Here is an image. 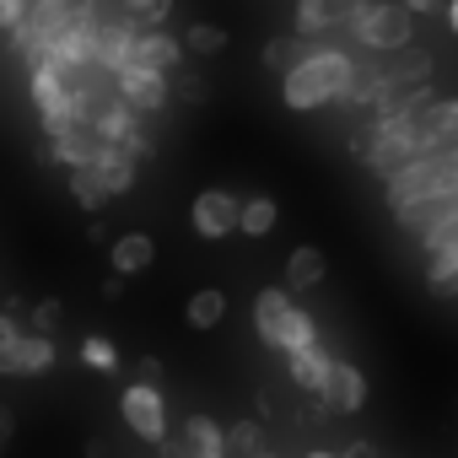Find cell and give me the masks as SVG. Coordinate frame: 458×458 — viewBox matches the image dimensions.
<instances>
[{
  "instance_id": "34",
  "label": "cell",
  "mask_w": 458,
  "mask_h": 458,
  "mask_svg": "<svg viewBox=\"0 0 458 458\" xmlns=\"http://www.w3.org/2000/svg\"><path fill=\"white\" fill-rule=\"evenodd\" d=\"M404 6H410L415 17H426V12H437V0H404Z\"/></svg>"
},
{
  "instance_id": "9",
  "label": "cell",
  "mask_w": 458,
  "mask_h": 458,
  "mask_svg": "<svg viewBox=\"0 0 458 458\" xmlns=\"http://www.w3.org/2000/svg\"><path fill=\"white\" fill-rule=\"evenodd\" d=\"M140 119H146V114H135L124 98H108V103L98 108V119H92V135H98L103 146H119V151H130V157H151V140H146Z\"/></svg>"
},
{
  "instance_id": "14",
  "label": "cell",
  "mask_w": 458,
  "mask_h": 458,
  "mask_svg": "<svg viewBox=\"0 0 458 458\" xmlns=\"http://www.w3.org/2000/svg\"><path fill=\"white\" fill-rule=\"evenodd\" d=\"M420 140L431 151H458V98H431L420 108Z\"/></svg>"
},
{
  "instance_id": "7",
  "label": "cell",
  "mask_w": 458,
  "mask_h": 458,
  "mask_svg": "<svg viewBox=\"0 0 458 458\" xmlns=\"http://www.w3.org/2000/svg\"><path fill=\"white\" fill-rule=\"evenodd\" d=\"M394 221L410 226V233H420L426 254H437V249L458 243V194H447V199H426V205H410V210H394Z\"/></svg>"
},
{
  "instance_id": "30",
  "label": "cell",
  "mask_w": 458,
  "mask_h": 458,
  "mask_svg": "<svg viewBox=\"0 0 458 458\" xmlns=\"http://www.w3.org/2000/svg\"><path fill=\"white\" fill-rule=\"evenodd\" d=\"M55 324H60V302H38L33 308V329L38 335H55Z\"/></svg>"
},
{
  "instance_id": "28",
  "label": "cell",
  "mask_w": 458,
  "mask_h": 458,
  "mask_svg": "<svg viewBox=\"0 0 458 458\" xmlns=\"http://www.w3.org/2000/svg\"><path fill=\"white\" fill-rule=\"evenodd\" d=\"M183 44H189V55H221V49H226V33L210 28V22H194V28L183 33Z\"/></svg>"
},
{
  "instance_id": "10",
  "label": "cell",
  "mask_w": 458,
  "mask_h": 458,
  "mask_svg": "<svg viewBox=\"0 0 458 458\" xmlns=\"http://www.w3.org/2000/svg\"><path fill=\"white\" fill-rule=\"evenodd\" d=\"M114 98H124L135 114H162L167 98H173V81L167 71H151V65H130L114 76Z\"/></svg>"
},
{
  "instance_id": "19",
  "label": "cell",
  "mask_w": 458,
  "mask_h": 458,
  "mask_svg": "<svg viewBox=\"0 0 458 458\" xmlns=\"http://www.w3.org/2000/svg\"><path fill=\"white\" fill-rule=\"evenodd\" d=\"M151 259H157V243H151L146 233H124V238H114V249H108L114 276H140V270H151Z\"/></svg>"
},
{
  "instance_id": "8",
  "label": "cell",
  "mask_w": 458,
  "mask_h": 458,
  "mask_svg": "<svg viewBox=\"0 0 458 458\" xmlns=\"http://www.w3.org/2000/svg\"><path fill=\"white\" fill-rule=\"evenodd\" d=\"M189 221H194V233H199L205 243H221V238L243 233V199H238L233 189H205V194H194Z\"/></svg>"
},
{
  "instance_id": "35",
  "label": "cell",
  "mask_w": 458,
  "mask_h": 458,
  "mask_svg": "<svg viewBox=\"0 0 458 458\" xmlns=\"http://www.w3.org/2000/svg\"><path fill=\"white\" fill-rule=\"evenodd\" d=\"M447 22H453V33H458V0H447Z\"/></svg>"
},
{
  "instance_id": "27",
  "label": "cell",
  "mask_w": 458,
  "mask_h": 458,
  "mask_svg": "<svg viewBox=\"0 0 458 458\" xmlns=\"http://www.w3.org/2000/svg\"><path fill=\"white\" fill-rule=\"evenodd\" d=\"M124 17L140 28H162L173 17V0H124Z\"/></svg>"
},
{
  "instance_id": "17",
  "label": "cell",
  "mask_w": 458,
  "mask_h": 458,
  "mask_svg": "<svg viewBox=\"0 0 458 458\" xmlns=\"http://www.w3.org/2000/svg\"><path fill=\"white\" fill-rule=\"evenodd\" d=\"M87 167L103 178L108 194H130L135 178H140V157H130V151H119V146H98V157H92Z\"/></svg>"
},
{
  "instance_id": "26",
  "label": "cell",
  "mask_w": 458,
  "mask_h": 458,
  "mask_svg": "<svg viewBox=\"0 0 458 458\" xmlns=\"http://www.w3.org/2000/svg\"><path fill=\"white\" fill-rule=\"evenodd\" d=\"M71 194H76V199H81L87 210H103V205L114 199V194L103 189V178H98L92 167H76V173H71Z\"/></svg>"
},
{
  "instance_id": "36",
  "label": "cell",
  "mask_w": 458,
  "mask_h": 458,
  "mask_svg": "<svg viewBox=\"0 0 458 458\" xmlns=\"http://www.w3.org/2000/svg\"><path fill=\"white\" fill-rule=\"evenodd\" d=\"M308 458H335V453H324V447H318V453H308Z\"/></svg>"
},
{
  "instance_id": "11",
  "label": "cell",
  "mask_w": 458,
  "mask_h": 458,
  "mask_svg": "<svg viewBox=\"0 0 458 458\" xmlns=\"http://www.w3.org/2000/svg\"><path fill=\"white\" fill-rule=\"evenodd\" d=\"M135 38H140V22H130V17H108L103 22V33H98V71L108 81L135 65Z\"/></svg>"
},
{
  "instance_id": "6",
  "label": "cell",
  "mask_w": 458,
  "mask_h": 458,
  "mask_svg": "<svg viewBox=\"0 0 458 458\" xmlns=\"http://www.w3.org/2000/svg\"><path fill=\"white\" fill-rule=\"evenodd\" d=\"M119 415H124V426H130L140 442H151V447L167 442V399H162L157 383H140V377H135V383L119 394Z\"/></svg>"
},
{
  "instance_id": "24",
  "label": "cell",
  "mask_w": 458,
  "mask_h": 458,
  "mask_svg": "<svg viewBox=\"0 0 458 458\" xmlns=\"http://www.w3.org/2000/svg\"><path fill=\"white\" fill-rule=\"evenodd\" d=\"M308 55H313V49H302V33H292V38H276V44L265 49V65H270V71H281V76H292Z\"/></svg>"
},
{
  "instance_id": "12",
  "label": "cell",
  "mask_w": 458,
  "mask_h": 458,
  "mask_svg": "<svg viewBox=\"0 0 458 458\" xmlns=\"http://www.w3.org/2000/svg\"><path fill=\"white\" fill-rule=\"evenodd\" d=\"M173 453L178 458H226V453H233V442H226V431L210 415H189L178 426V447Z\"/></svg>"
},
{
  "instance_id": "25",
  "label": "cell",
  "mask_w": 458,
  "mask_h": 458,
  "mask_svg": "<svg viewBox=\"0 0 458 458\" xmlns=\"http://www.w3.org/2000/svg\"><path fill=\"white\" fill-rule=\"evenodd\" d=\"M81 367H92V372L114 377V372H119V351H114V340H103V335H87V340H81Z\"/></svg>"
},
{
  "instance_id": "29",
  "label": "cell",
  "mask_w": 458,
  "mask_h": 458,
  "mask_svg": "<svg viewBox=\"0 0 458 458\" xmlns=\"http://www.w3.org/2000/svg\"><path fill=\"white\" fill-rule=\"evenodd\" d=\"M226 442H233V453H238V458H259L265 431H259V420H238L233 431H226Z\"/></svg>"
},
{
  "instance_id": "21",
  "label": "cell",
  "mask_w": 458,
  "mask_h": 458,
  "mask_svg": "<svg viewBox=\"0 0 458 458\" xmlns=\"http://www.w3.org/2000/svg\"><path fill=\"white\" fill-rule=\"evenodd\" d=\"M183 318H189V329H216V324L226 318V292H221V286H199V292L189 297Z\"/></svg>"
},
{
  "instance_id": "3",
  "label": "cell",
  "mask_w": 458,
  "mask_h": 458,
  "mask_svg": "<svg viewBox=\"0 0 458 458\" xmlns=\"http://www.w3.org/2000/svg\"><path fill=\"white\" fill-rule=\"evenodd\" d=\"M351 38L372 55H404L415 44V12L404 0H351Z\"/></svg>"
},
{
  "instance_id": "33",
  "label": "cell",
  "mask_w": 458,
  "mask_h": 458,
  "mask_svg": "<svg viewBox=\"0 0 458 458\" xmlns=\"http://www.w3.org/2000/svg\"><path fill=\"white\" fill-rule=\"evenodd\" d=\"M103 297L119 302V297H124V276H108V281H103Z\"/></svg>"
},
{
  "instance_id": "1",
  "label": "cell",
  "mask_w": 458,
  "mask_h": 458,
  "mask_svg": "<svg viewBox=\"0 0 458 458\" xmlns=\"http://www.w3.org/2000/svg\"><path fill=\"white\" fill-rule=\"evenodd\" d=\"M356 71H361V65H356L345 49H313L292 76H281V98H286L292 114H313V108L345 103Z\"/></svg>"
},
{
  "instance_id": "13",
  "label": "cell",
  "mask_w": 458,
  "mask_h": 458,
  "mask_svg": "<svg viewBox=\"0 0 458 458\" xmlns=\"http://www.w3.org/2000/svg\"><path fill=\"white\" fill-rule=\"evenodd\" d=\"M335 361H340V356H329L324 345H308V351H292V356H286V372H292V383H297L302 394L324 399V394H329V377H335Z\"/></svg>"
},
{
  "instance_id": "16",
  "label": "cell",
  "mask_w": 458,
  "mask_h": 458,
  "mask_svg": "<svg viewBox=\"0 0 458 458\" xmlns=\"http://www.w3.org/2000/svg\"><path fill=\"white\" fill-rule=\"evenodd\" d=\"M183 38H173L167 28H140V38H135V65H151V71H178V60H183Z\"/></svg>"
},
{
  "instance_id": "31",
  "label": "cell",
  "mask_w": 458,
  "mask_h": 458,
  "mask_svg": "<svg viewBox=\"0 0 458 458\" xmlns=\"http://www.w3.org/2000/svg\"><path fill=\"white\" fill-rule=\"evenodd\" d=\"M173 87H178V92H183L189 103H199V98H205V87H199V76H189V71H173Z\"/></svg>"
},
{
  "instance_id": "5",
  "label": "cell",
  "mask_w": 458,
  "mask_h": 458,
  "mask_svg": "<svg viewBox=\"0 0 458 458\" xmlns=\"http://www.w3.org/2000/svg\"><path fill=\"white\" fill-rule=\"evenodd\" d=\"M0 372H6V377H38V372H55V340L22 329L17 313H6V318H0Z\"/></svg>"
},
{
  "instance_id": "23",
  "label": "cell",
  "mask_w": 458,
  "mask_h": 458,
  "mask_svg": "<svg viewBox=\"0 0 458 458\" xmlns=\"http://www.w3.org/2000/svg\"><path fill=\"white\" fill-rule=\"evenodd\" d=\"M276 221H281V205H276L270 194H249V199H243V238L276 233Z\"/></svg>"
},
{
  "instance_id": "32",
  "label": "cell",
  "mask_w": 458,
  "mask_h": 458,
  "mask_svg": "<svg viewBox=\"0 0 458 458\" xmlns=\"http://www.w3.org/2000/svg\"><path fill=\"white\" fill-rule=\"evenodd\" d=\"M135 372H140V383H157V388H162V361H157V356H140Z\"/></svg>"
},
{
  "instance_id": "2",
  "label": "cell",
  "mask_w": 458,
  "mask_h": 458,
  "mask_svg": "<svg viewBox=\"0 0 458 458\" xmlns=\"http://www.w3.org/2000/svg\"><path fill=\"white\" fill-rule=\"evenodd\" d=\"M254 329H259V340L276 345L281 356L318 345V324H313V313L292 297V286H270V292L254 297Z\"/></svg>"
},
{
  "instance_id": "18",
  "label": "cell",
  "mask_w": 458,
  "mask_h": 458,
  "mask_svg": "<svg viewBox=\"0 0 458 458\" xmlns=\"http://www.w3.org/2000/svg\"><path fill=\"white\" fill-rule=\"evenodd\" d=\"M297 33L302 38H324L329 28H345L351 22V0H297Z\"/></svg>"
},
{
  "instance_id": "22",
  "label": "cell",
  "mask_w": 458,
  "mask_h": 458,
  "mask_svg": "<svg viewBox=\"0 0 458 458\" xmlns=\"http://www.w3.org/2000/svg\"><path fill=\"white\" fill-rule=\"evenodd\" d=\"M426 286H431V292H442V297H453V292H458V243H447V249L426 254Z\"/></svg>"
},
{
  "instance_id": "20",
  "label": "cell",
  "mask_w": 458,
  "mask_h": 458,
  "mask_svg": "<svg viewBox=\"0 0 458 458\" xmlns=\"http://www.w3.org/2000/svg\"><path fill=\"white\" fill-rule=\"evenodd\" d=\"M324 276H329V259L313 243H302V249L286 254V286L292 292H313V286H324Z\"/></svg>"
},
{
  "instance_id": "15",
  "label": "cell",
  "mask_w": 458,
  "mask_h": 458,
  "mask_svg": "<svg viewBox=\"0 0 458 458\" xmlns=\"http://www.w3.org/2000/svg\"><path fill=\"white\" fill-rule=\"evenodd\" d=\"M367 404V372L356 361H335V377H329V394H324V410L335 415H356Z\"/></svg>"
},
{
  "instance_id": "4",
  "label": "cell",
  "mask_w": 458,
  "mask_h": 458,
  "mask_svg": "<svg viewBox=\"0 0 458 458\" xmlns=\"http://www.w3.org/2000/svg\"><path fill=\"white\" fill-rule=\"evenodd\" d=\"M447 194H458V151L415 157L404 173H394L383 183V199L394 210H410V205H426V199H447Z\"/></svg>"
}]
</instances>
